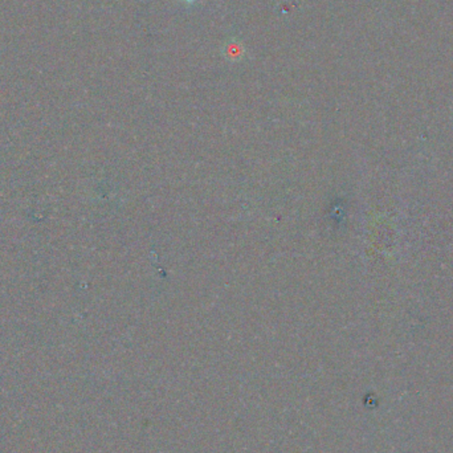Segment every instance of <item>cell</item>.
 Listing matches in <instances>:
<instances>
[{
  "instance_id": "cell-1",
  "label": "cell",
  "mask_w": 453,
  "mask_h": 453,
  "mask_svg": "<svg viewBox=\"0 0 453 453\" xmlns=\"http://www.w3.org/2000/svg\"><path fill=\"white\" fill-rule=\"evenodd\" d=\"M182 1H186L188 4H194L195 3V0H182Z\"/></svg>"
}]
</instances>
